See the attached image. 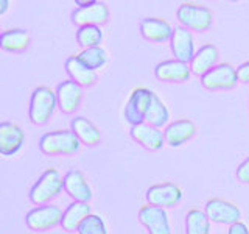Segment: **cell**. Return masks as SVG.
I'll return each instance as SVG.
<instances>
[{
	"instance_id": "obj_28",
	"label": "cell",
	"mask_w": 249,
	"mask_h": 234,
	"mask_svg": "<svg viewBox=\"0 0 249 234\" xmlns=\"http://www.w3.org/2000/svg\"><path fill=\"white\" fill-rule=\"evenodd\" d=\"M81 62L92 70H98L105 67L107 62V53L103 47H92V49H84L76 55Z\"/></svg>"
},
{
	"instance_id": "obj_2",
	"label": "cell",
	"mask_w": 249,
	"mask_h": 234,
	"mask_svg": "<svg viewBox=\"0 0 249 234\" xmlns=\"http://www.w3.org/2000/svg\"><path fill=\"white\" fill-rule=\"evenodd\" d=\"M81 142L72 130H54L42 135L39 148L49 156H69L80 150Z\"/></svg>"
},
{
	"instance_id": "obj_15",
	"label": "cell",
	"mask_w": 249,
	"mask_h": 234,
	"mask_svg": "<svg viewBox=\"0 0 249 234\" xmlns=\"http://www.w3.org/2000/svg\"><path fill=\"white\" fill-rule=\"evenodd\" d=\"M170 47L175 55V59L187 62V64L193 59L195 53H196L192 31L184 27H175L173 35H171L170 39Z\"/></svg>"
},
{
	"instance_id": "obj_18",
	"label": "cell",
	"mask_w": 249,
	"mask_h": 234,
	"mask_svg": "<svg viewBox=\"0 0 249 234\" xmlns=\"http://www.w3.org/2000/svg\"><path fill=\"white\" fill-rule=\"evenodd\" d=\"M140 28V35L143 36V39L150 42H167L171 39V35H173V27L165 19L160 18H143L139 23Z\"/></svg>"
},
{
	"instance_id": "obj_8",
	"label": "cell",
	"mask_w": 249,
	"mask_h": 234,
	"mask_svg": "<svg viewBox=\"0 0 249 234\" xmlns=\"http://www.w3.org/2000/svg\"><path fill=\"white\" fill-rule=\"evenodd\" d=\"M153 91H150L148 88H136L132 89L131 96L128 98V103L124 106V119L126 122L134 127V125L143 123L146 119V113L150 109L151 105V98H153Z\"/></svg>"
},
{
	"instance_id": "obj_29",
	"label": "cell",
	"mask_w": 249,
	"mask_h": 234,
	"mask_svg": "<svg viewBox=\"0 0 249 234\" xmlns=\"http://www.w3.org/2000/svg\"><path fill=\"white\" fill-rule=\"evenodd\" d=\"M78 234H107L106 223L103 217L98 214H90L89 217L84 218V222L80 225V228L76 231Z\"/></svg>"
},
{
	"instance_id": "obj_6",
	"label": "cell",
	"mask_w": 249,
	"mask_h": 234,
	"mask_svg": "<svg viewBox=\"0 0 249 234\" xmlns=\"http://www.w3.org/2000/svg\"><path fill=\"white\" fill-rule=\"evenodd\" d=\"M78 8L72 13V22L78 27L105 25L111 18V11L103 2H76Z\"/></svg>"
},
{
	"instance_id": "obj_24",
	"label": "cell",
	"mask_w": 249,
	"mask_h": 234,
	"mask_svg": "<svg viewBox=\"0 0 249 234\" xmlns=\"http://www.w3.org/2000/svg\"><path fill=\"white\" fill-rule=\"evenodd\" d=\"M30 41L31 39L27 30L11 28V30H5L2 36H0V47H2L5 52L19 53L28 49Z\"/></svg>"
},
{
	"instance_id": "obj_12",
	"label": "cell",
	"mask_w": 249,
	"mask_h": 234,
	"mask_svg": "<svg viewBox=\"0 0 249 234\" xmlns=\"http://www.w3.org/2000/svg\"><path fill=\"white\" fill-rule=\"evenodd\" d=\"M154 75L159 81L163 83H185L190 80L192 69L190 64L178 59L162 61L154 67Z\"/></svg>"
},
{
	"instance_id": "obj_17",
	"label": "cell",
	"mask_w": 249,
	"mask_h": 234,
	"mask_svg": "<svg viewBox=\"0 0 249 234\" xmlns=\"http://www.w3.org/2000/svg\"><path fill=\"white\" fill-rule=\"evenodd\" d=\"M56 100H58V108L64 114H73L81 103L83 91L81 86H78L72 80L61 81L56 86Z\"/></svg>"
},
{
	"instance_id": "obj_10",
	"label": "cell",
	"mask_w": 249,
	"mask_h": 234,
	"mask_svg": "<svg viewBox=\"0 0 249 234\" xmlns=\"http://www.w3.org/2000/svg\"><path fill=\"white\" fill-rule=\"evenodd\" d=\"M146 201L148 205L159 206V208H175L178 206L182 200V189L176 183H160V184H153L146 189Z\"/></svg>"
},
{
	"instance_id": "obj_32",
	"label": "cell",
	"mask_w": 249,
	"mask_h": 234,
	"mask_svg": "<svg viewBox=\"0 0 249 234\" xmlns=\"http://www.w3.org/2000/svg\"><path fill=\"white\" fill-rule=\"evenodd\" d=\"M228 234H249V228H248L246 223L237 222V223H233V225L229 226Z\"/></svg>"
},
{
	"instance_id": "obj_11",
	"label": "cell",
	"mask_w": 249,
	"mask_h": 234,
	"mask_svg": "<svg viewBox=\"0 0 249 234\" xmlns=\"http://www.w3.org/2000/svg\"><path fill=\"white\" fill-rule=\"evenodd\" d=\"M139 222L142 223L148 234H171V225L167 211L159 206L143 205L139 209Z\"/></svg>"
},
{
	"instance_id": "obj_14",
	"label": "cell",
	"mask_w": 249,
	"mask_h": 234,
	"mask_svg": "<svg viewBox=\"0 0 249 234\" xmlns=\"http://www.w3.org/2000/svg\"><path fill=\"white\" fill-rule=\"evenodd\" d=\"M129 135L137 144H140L143 148H146V150H150V152H158L165 145L163 131L156 127H151V125L146 122L131 127Z\"/></svg>"
},
{
	"instance_id": "obj_30",
	"label": "cell",
	"mask_w": 249,
	"mask_h": 234,
	"mask_svg": "<svg viewBox=\"0 0 249 234\" xmlns=\"http://www.w3.org/2000/svg\"><path fill=\"white\" fill-rule=\"evenodd\" d=\"M235 176L241 184H249V156L237 167Z\"/></svg>"
},
{
	"instance_id": "obj_4",
	"label": "cell",
	"mask_w": 249,
	"mask_h": 234,
	"mask_svg": "<svg viewBox=\"0 0 249 234\" xmlns=\"http://www.w3.org/2000/svg\"><path fill=\"white\" fill-rule=\"evenodd\" d=\"M176 18L181 23V27L190 31H198V33H204L213 23V14L207 6L192 2L179 5Z\"/></svg>"
},
{
	"instance_id": "obj_26",
	"label": "cell",
	"mask_w": 249,
	"mask_h": 234,
	"mask_svg": "<svg viewBox=\"0 0 249 234\" xmlns=\"http://www.w3.org/2000/svg\"><path fill=\"white\" fill-rule=\"evenodd\" d=\"M185 234H210V220L204 211L193 208L187 213Z\"/></svg>"
},
{
	"instance_id": "obj_20",
	"label": "cell",
	"mask_w": 249,
	"mask_h": 234,
	"mask_svg": "<svg viewBox=\"0 0 249 234\" xmlns=\"http://www.w3.org/2000/svg\"><path fill=\"white\" fill-rule=\"evenodd\" d=\"M218 58H220V52H218L216 45H213V44L201 45L196 50V53H195L193 59L190 61L192 74L198 75V77L206 75L209 70H212L216 66Z\"/></svg>"
},
{
	"instance_id": "obj_23",
	"label": "cell",
	"mask_w": 249,
	"mask_h": 234,
	"mask_svg": "<svg viewBox=\"0 0 249 234\" xmlns=\"http://www.w3.org/2000/svg\"><path fill=\"white\" fill-rule=\"evenodd\" d=\"M70 130L75 133V136L80 139V142L88 147H95L101 140L100 130L89 119L83 116H78L70 122Z\"/></svg>"
},
{
	"instance_id": "obj_3",
	"label": "cell",
	"mask_w": 249,
	"mask_h": 234,
	"mask_svg": "<svg viewBox=\"0 0 249 234\" xmlns=\"http://www.w3.org/2000/svg\"><path fill=\"white\" fill-rule=\"evenodd\" d=\"M56 106H58L56 92H53L49 86H37L31 92L30 97L28 117L31 123L37 125V127H42V125L49 123Z\"/></svg>"
},
{
	"instance_id": "obj_31",
	"label": "cell",
	"mask_w": 249,
	"mask_h": 234,
	"mask_svg": "<svg viewBox=\"0 0 249 234\" xmlns=\"http://www.w3.org/2000/svg\"><path fill=\"white\" fill-rule=\"evenodd\" d=\"M237 77H238V83L249 84V59L237 67Z\"/></svg>"
},
{
	"instance_id": "obj_5",
	"label": "cell",
	"mask_w": 249,
	"mask_h": 234,
	"mask_svg": "<svg viewBox=\"0 0 249 234\" xmlns=\"http://www.w3.org/2000/svg\"><path fill=\"white\" fill-rule=\"evenodd\" d=\"M62 211L58 205L47 203V205L35 206L30 209L25 215V223L31 231H50L54 226L61 225L62 220Z\"/></svg>"
},
{
	"instance_id": "obj_33",
	"label": "cell",
	"mask_w": 249,
	"mask_h": 234,
	"mask_svg": "<svg viewBox=\"0 0 249 234\" xmlns=\"http://www.w3.org/2000/svg\"><path fill=\"white\" fill-rule=\"evenodd\" d=\"M8 6H10L8 0H0V16H3L8 11Z\"/></svg>"
},
{
	"instance_id": "obj_1",
	"label": "cell",
	"mask_w": 249,
	"mask_h": 234,
	"mask_svg": "<svg viewBox=\"0 0 249 234\" xmlns=\"http://www.w3.org/2000/svg\"><path fill=\"white\" fill-rule=\"evenodd\" d=\"M62 189H64V176L59 174L58 169L50 167L31 186V189L28 192V198L36 206L47 205V203H50L52 200L59 197Z\"/></svg>"
},
{
	"instance_id": "obj_9",
	"label": "cell",
	"mask_w": 249,
	"mask_h": 234,
	"mask_svg": "<svg viewBox=\"0 0 249 234\" xmlns=\"http://www.w3.org/2000/svg\"><path fill=\"white\" fill-rule=\"evenodd\" d=\"M204 213L209 217V220L216 225H233L237 222H241V211L235 203L228 201L224 198H209Z\"/></svg>"
},
{
	"instance_id": "obj_22",
	"label": "cell",
	"mask_w": 249,
	"mask_h": 234,
	"mask_svg": "<svg viewBox=\"0 0 249 234\" xmlns=\"http://www.w3.org/2000/svg\"><path fill=\"white\" fill-rule=\"evenodd\" d=\"M92 214L89 203H81V201H73L66 208L64 214H62L61 226L62 230L67 233H75L80 228V225L84 222L86 217Z\"/></svg>"
},
{
	"instance_id": "obj_7",
	"label": "cell",
	"mask_w": 249,
	"mask_h": 234,
	"mask_svg": "<svg viewBox=\"0 0 249 234\" xmlns=\"http://www.w3.org/2000/svg\"><path fill=\"white\" fill-rule=\"evenodd\" d=\"M237 69L229 62L216 64L212 70L201 77L202 88L207 91H231L237 86Z\"/></svg>"
},
{
	"instance_id": "obj_25",
	"label": "cell",
	"mask_w": 249,
	"mask_h": 234,
	"mask_svg": "<svg viewBox=\"0 0 249 234\" xmlns=\"http://www.w3.org/2000/svg\"><path fill=\"white\" fill-rule=\"evenodd\" d=\"M170 111L167 105L163 103L162 98L158 96V94H153V98H151V105H150V109H148L146 113V119L145 122L150 123L151 127H156V128H162V127H167L170 123Z\"/></svg>"
},
{
	"instance_id": "obj_21",
	"label": "cell",
	"mask_w": 249,
	"mask_h": 234,
	"mask_svg": "<svg viewBox=\"0 0 249 234\" xmlns=\"http://www.w3.org/2000/svg\"><path fill=\"white\" fill-rule=\"evenodd\" d=\"M64 67L70 80L81 86V88H90L97 83V72L81 62L78 57H69L66 59Z\"/></svg>"
},
{
	"instance_id": "obj_16",
	"label": "cell",
	"mask_w": 249,
	"mask_h": 234,
	"mask_svg": "<svg viewBox=\"0 0 249 234\" xmlns=\"http://www.w3.org/2000/svg\"><path fill=\"white\" fill-rule=\"evenodd\" d=\"M25 140V133L14 122L0 123V153L3 156H14Z\"/></svg>"
},
{
	"instance_id": "obj_27",
	"label": "cell",
	"mask_w": 249,
	"mask_h": 234,
	"mask_svg": "<svg viewBox=\"0 0 249 234\" xmlns=\"http://www.w3.org/2000/svg\"><path fill=\"white\" fill-rule=\"evenodd\" d=\"M76 42L84 49H92V47H101L103 42V31L97 25H84L78 27L76 31Z\"/></svg>"
},
{
	"instance_id": "obj_19",
	"label": "cell",
	"mask_w": 249,
	"mask_h": 234,
	"mask_svg": "<svg viewBox=\"0 0 249 234\" xmlns=\"http://www.w3.org/2000/svg\"><path fill=\"white\" fill-rule=\"evenodd\" d=\"M196 135V125L190 119H178L170 122L163 130L165 144L170 147H181Z\"/></svg>"
},
{
	"instance_id": "obj_13",
	"label": "cell",
	"mask_w": 249,
	"mask_h": 234,
	"mask_svg": "<svg viewBox=\"0 0 249 234\" xmlns=\"http://www.w3.org/2000/svg\"><path fill=\"white\" fill-rule=\"evenodd\" d=\"M64 191L73 201L89 203L93 197L88 178L78 169H70L64 175Z\"/></svg>"
}]
</instances>
